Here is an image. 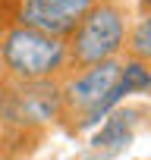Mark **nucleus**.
Here are the masks:
<instances>
[{
  "instance_id": "f257e3e1",
  "label": "nucleus",
  "mask_w": 151,
  "mask_h": 160,
  "mask_svg": "<svg viewBox=\"0 0 151 160\" xmlns=\"http://www.w3.org/2000/svg\"><path fill=\"white\" fill-rule=\"evenodd\" d=\"M120 69H123V57L82 66V69H69L60 78L57 122L63 126L66 135H82L120 104V94L113 91Z\"/></svg>"
},
{
  "instance_id": "f03ea898",
  "label": "nucleus",
  "mask_w": 151,
  "mask_h": 160,
  "mask_svg": "<svg viewBox=\"0 0 151 160\" xmlns=\"http://www.w3.org/2000/svg\"><path fill=\"white\" fill-rule=\"evenodd\" d=\"M132 19L135 13L129 0H95L88 13L79 19V25L63 38L69 69H82V66L123 57Z\"/></svg>"
},
{
  "instance_id": "7ed1b4c3",
  "label": "nucleus",
  "mask_w": 151,
  "mask_h": 160,
  "mask_svg": "<svg viewBox=\"0 0 151 160\" xmlns=\"http://www.w3.org/2000/svg\"><path fill=\"white\" fill-rule=\"evenodd\" d=\"M69 72L66 41L29 25H0V78L57 82Z\"/></svg>"
},
{
  "instance_id": "20e7f679",
  "label": "nucleus",
  "mask_w": 151,
  "mask_h": 160,
  "mask_svg": "<svg viewBox=\"0 0 151 160\" xmlns=\"http://www.w3.org/2000/svg\"><path fill=\"white\" fill-rule=\"evenodd\" d=\"M60 78L57 82H13L0 78V138L7 144H29L57 122Z\"/></svg>"
},
{
  "instance_id": "39448f33",
  "label": "nucleus",
  "mask_w": 151,
  "mask_h": 160,
  "mask_svg": "<svg viewBox=\"0 0 151 160\" xmlns=\"http://www.w3.org/2000/svg\"><path fill=\"white\" fill-rule=\"evenodd\" d=\"M95 0H0V25H29L66 38Z\"/></svg>"
},
{
  "instance_id": "423d86ee",
  "label": "nucleus",
  "mask_w": 151,
  "mask_h": 160,
  "mask_svg": "<svg viewBox=\"0 0 151 160\" xmlns=\"http://www.w3.org/2000/svg\"><path fill=\"white\" fill-rule=\"evenodd\" d=\"M135 110H126V107H113L104 119V126H101V132L91 138V148L98 151V154H117V151H123V148H129V141H132V135H135Z\"/></svg>"
},
{
  "instance_id": "0eeeda50",
  "label": "nucleus",
  "mask_w": 151,
  "mask_h": 160,
  "mask_svg": "<svg viewBox=\"0 0 151 160\" xmlns=\"http://www.w3.org/2000/svg\"><path fill=\"white\" fill-rule=\"evenodd\" d=\"M113 91L120 94V101L129 98V94H145V91H151V69H148L142 60L123 57V69H120V78H117Z\"/></svg>"
},
{
  "instance_id": "6e6552de",
  "label": "nucleus",
  "mask_w": 151,
  "mask_h": 160,
  "mask_svg": "<svg viewBox=\"0 0 151 160\" xmlns=\"http://www.w3.org/2000/svg\"><path fill=\"white\" fill-rule=\"evenodd\" d=\"M123 57L142 60V63L151 69V10H145V13H138V16L132 19V28H129Z\"/></svg>"
},
{
  "instance_id": "1a4fd4ad",
  "label": "nucleus",
  "mask_w": 151,
  "mask_h": 160,
  "mask_svg": "<svg viewBox=\"0 0 151 160\" xmlns=\"http://www.w3.org/2000/svg\"><path fill=\"white\" fill-rule=\"evenodd\" d=\"M135 10H138V13H145V10H151V0H135Z\"/></svg>"
}]
</instances>
